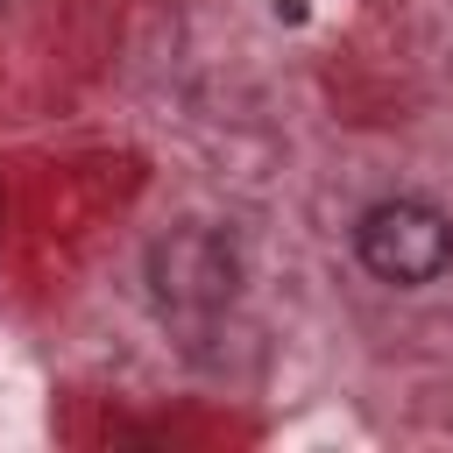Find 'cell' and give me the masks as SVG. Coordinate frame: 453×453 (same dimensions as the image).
Returning a JSON list of instances; mask_svg holds the SVG:
<instances>
[{
	"mask_svg": "<svg viewBox=\"0 0 453 453\" xmlns=\"http://www.w3.org/2000/svg\"><path fill=\"white\" fill-rule=\"evenodd\" d=\"M354 255L368 262V276H382L396 290L439 283L453 269V219L439 205H425V198H382V205L361 212Z\"/></svg>",
	"mask_w": 453,
	"mask_h": 453,
	"instance_id": "obj_1",
	"label": "cell"
},
{
	"mask_svg": "<svg viewBox=\"0 0 453 453\" xmlns=\"http://www.w3.org/2000/svg\"><path fill=\"white\" fill-rule=\"evenodd\" d=\"M149 283L170 311H219L241 290V255L212 226H170L149 248Z\"/></svg>",
	"mask_w": 453,
	"mask_h": 453,
	"instance_id": "obj_2",
	"label": "cell"
}]
</instances>
